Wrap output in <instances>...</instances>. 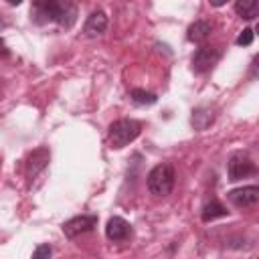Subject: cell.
Returning <instances> with one entry per match:
<instances>
[{"label":"cell","mask_w":259,"mask_h":259,"mask_svg":"<svg viewBox=\"0 0 259 259\" xmlns=\"http://www.w3.org/2000/svg\"><path fill=\"white\" fill-rule=\"evenodd\" d=\"M97 227V217L95 214H81V217H73L63 225V233L69 239H75L83 233H89Z\"/></svg>","instance_id":"obj_6"},{"label":"cell","mask_w":259,"mask_h":259,"mask_svg":"<svg viewBox=\"0 0 259 259\" xmlns=\"http://www.w3.org/2000/svg\"><path fill=\"white\" fill-rule=\"evenodd\" d=\"M174 178H176V174H174V166L170 162H162V164L154 166L146 178L150 194L160 196V198L168 196L174 188Z\"/></svg>","instance_id":"obj_2"},{"label":"cell","mask_w":259,"mask_h":259,"mask_svg":"<svg viewBox=\"0 0 259 259\" xmlns=\"http://www.w3.org/2000/svg\"><path fill=\"white\" fill-rule=\"evenodd\" d=\"M227 214H229V210H227L219 200H210V202H206L204 208H202V221H204V223H210V221L221 219V217H227Z\"/></svg>","instance_id":"obj_13"},{"label":"cell","mask_w":259,"mask_h":259,"mask_svg":"<svg viewBox=\"0 0 259 259\" xmlns=\"http://www.w3.org/2000/svg\"><path fill=\"white\" fill-rule=\"evenodd\" d=\"M253 36H255L253 28H245V30L237 36V45H239V47H249V45L253 42Z\"/></svg>","instance_id":"obj_16"},{"label":"cell","mask_w":259,"mask_h":259,"mask_svg":"<svg viewBox=\"0 0 259 259\" xmlns=\"http://www.w3.org/2000/svg\"><path fill=\"white\" fill-rule=\"evenodd\" d=\"M49 158H51V154H49L47 148H38V150H34V152L28 156V162H26V176H28V178H34L40 170H45Z\"/></svg>","instance_id":"obj_10"},{"label":"cell","mask_w":259,"mask_h":259,"mask_svg":"<svg viewBox=\"0 0 259 259\" xmlns=\"http://www.w3.org/2000/svg\"><path fill=\"white\" fill-rule=\"evenodd\" d=\"M105 30H107V14H105L103 10H93V12L87 16L85 26H83L85 36L95 38V36H101Z\"/></svg>","instance_id":"obj_8"},{"label":"cell","mask_w":259,"mask_h":259,"mask_svg":"<svg viewBox=\"0 0 259 259\" xmlns=\"http://www.w3.org/2000/svg\"><path fill=\"white\" fill-rule=\"evenodd\" d=\"M235 12L245 20H253L259 14V2L257 0H237Z\"/></svg>","instance_id":"obj_12"},{"label":"cell","mask_w":259,"mask_h":259,"mask_svg":"<svg viewBox=\"0 0 259 259\" xmlns=\"http://www.w3.org/2000/svg\"><path fill=\"white\" fill-rule=\"evenodd\" d=\"M130 97L138 105H152V103L158 101V95L152 93V91H146V89H132L130 91Z\"/></svg>","instance_id":"obj_14"},{"label":"cell","mask_w":259,"mask_h":259,"mask_svg":"<svg viewBox=\"0 0 259 259\" xmlns=\"http://www.w3.org/2000/svg\"><path fill=\"white\" fill-rule=\"evenodd\" d=\"M30 18L36 24H47V22H57L65 28H71L77 18V8L73 2H61V0H36L32 2Z\"/></svg>","instance_id":"obj_1"},{"label":"cell","mask_w":259,"mask_h":259,"mask_svg":"<svg viewBox=\"0 0 259 259\" xmlns=\"http://www.w3.org/2000/svg\"><path fill=\"white\" fill-rule=\"evenodd\" d=\"M208 34H210V22L206 20H194L186 30V38L190 42H202L208 38Z\"/></svg>","instance_id":"obj_11"},{"label":"cell","mask_w":259,"mask_h":259,"mask_svg":"<svg viewBox=\"0 0 259 259\" xmlns=\"http://www.w3.org/2000/svg\"><path fill=\"white\" fill-rule=\"evenodd\" d=\"M142 132V123L136 121V119H117L109 125V144L111 148L119 150V148H125L130 142H134Z\"/></svg>","instance_id":"obj_3"},{"label":"cell","mask_w":259,"mask_h":259,"mask_svg":"<svg viewBox=\"0 0 259 259\" xmlns=\"http://www.w3.org/2000/svg\"><path fill=\"white\" fill-rule=\"evenodd\" d=\"M227 172H229V180L237 182V180H243L247 178L249 174H255V162L243 154V152H237L229 158L227 162Z\"/></svg>","instance_id":"obj_4"},{"label":"cell","mask_w":259,"mask_h":259,"mask_svg":"<svg viewBox=\"0 0 259 259\" xmlns=\"http://www.w3.org/2000/svg\"><path fill=\"white\" fill-rule=\"evenodd\" d=\"M221 57H223V51L219 47H200L192 55V71L194 73H206L219 63Z\"/></svg>","instance_id":"obj_5"},{"label":"cell","mask_w":259,"mask_h":259,"mask_svg":"<svg viewBox=\"0 0 259 259\" xmlns=\"http://www.w3.org/2000/svg\"><path fill=\"white\" fill-rule=\"evenodd\" d=\"M8 55H10V51L6 49V42L0 38V57H8Z\"/></svg>","instance_id":"obj_17"},{"label":"cell","mask_w":259,"mask_h":259,"mask_svg":"<svg viewBox=\"0 0 259 259\" xmlns=\"http://www.w3.org/2000/svg\"><path fill=\"white\" fill-rule=\"evenodd\" d=\"M227 196H229V200H231L235 206H239V208L253 206V204H257V200H259V186H255V184H251V186H241V188L231 190Z\"/></svg>","instance_id":"obj_7"},{"label":"cell","mask_w":259,"mask_h":259,"mask_svg":"<svg viewBox=\"0 0 259 259\" xmlns=\"http://www.w3.org/2000/svg\"><path fill=\"white\" fill-rule=\"evenodd\" d=\"M105 235L109 241H125L130 235H132V227L125 219L121 217H111L107 221V227H105Z\"/></svg>","instance_id":"obj_9"},{"label":"cell","mask_w":259,"mask_h":259,"mask_svg":"<svg viewBox=\"0 0 259 259\" xmlns=\"http://www.w3.org/2000/svg\"><path fill=\"white\" fill-rule=\"evenodd\" d=\"M51 255H53L51 245L40 243V245H38V247L32 251V257H30V259H51Z\"/></svg>","instance_id":"obj_15"}]
</instances>
